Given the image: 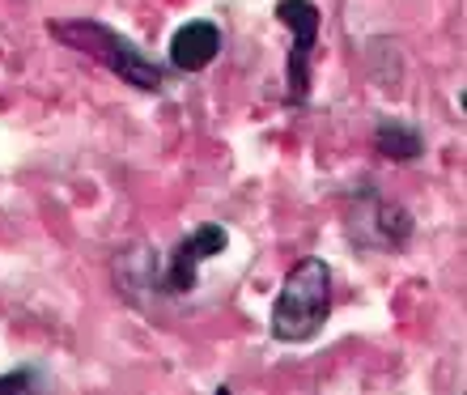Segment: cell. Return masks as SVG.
Masks as SVG:
<instances>
[{
    "label": "cell",
    "mask_w": 467,
    "mask_h": 395,
    "mask_svg": "<svg viewBox=\"0 0 467 395\" xmlns=\"http://www.w3.org/2000/svg\"><path fill=\"white\" fill-rule=\"evenodd\" d=\"M332 315V264L319 255L297 260L268 310V332L276 345H306Z\"/></svg>",
    "instance_id": "1"
},
{
    "label": "cell",
    "mask_w": 467,
    "mask_h": 395,
    "mask_svg": "<svg viewBox=\"0 0 467 395\" xmlns=\"http://www.w3.org/2000/svg\"><path fill=\"white\" fill-rule=\"evenodd\" d=\"M374 149L391 161H417L425 153V140H420V128L400 124V120H382L374 128Z\"/></svg>",
    "instance_id": "8"
},
{
    "label": "cell",
    "mask_w": 467,
    "mask_h": 395,
    "mask_svg": "<svg viewBox=\"0 0 467 395\" xmlns=\"http://www.w3.org/2000/svg\"><path fill=\"white\" fill-rule=\"evenodd\" d=\"M230 247V230L217 222L196 225L187 238H179L166 255H158V294L161 297H183L196 289L200 281V264L217 260Z\"/></svg>",
    "instance_id": "4"
},
{
    "label": "cell",
    "mask_w": 467,
    "mask_h": 395,
    "mask_svg": "<svg viewBox=\"0 0 467 395\" xmlns=\"http://www.w3.org/2000/svg\"><path fill=\"white\" fill-rule=\"evenodd\" d=\"M222 56V26L209 17H192L171 35V68L174 73H204Z\"/></svg>",
    "instance_id": "6"
},
{
    "label": "cell",
    "mask_w": 467,
    "mask_h": 395,
    "mask_svg": "<svg viewBox=\"0 0 467 395\" xmlns=\"http://www.w3.org/2000/svg\"><path fill=\"white\" fill-rule=\"evenodd\" d=\"M13 391H47L43 370H35V366H17V370L0 374V395H13Z\"/></svg>",
    "instance_id": "9"
},
{
    "label": "cell",
    "mask_w": 467,
    "mask_h": 395,
    "mask_svg": "<svg viewBox=\"0 0 467 395\" xmlns=\"http://www.w3.org/2000/svg\"><path fill=\"white\" fill-rule=\"evenodd\" d=\"M272 17L289 30V68H285V102L302 111L310 99V51L319 43V26L323 13L310 5V0H276Z\"/></svg>",
    "instance_id": "5"
},
{
    "label": "cell",
    "mask_w": 467,
    "mask_h": 395,
    "mask_svg": "<svg viewBox=\"0 0 467 395\" xmlns=\"http://www.w3.org/2000/svg\"><path fill=\"white\" fill-rule=\"evenodd\" d=\"M345 230L361 251H404L412 243V213L395 204L379 187H353L345 204Z\"/></svg>",
    "instance_id": "3"
},
{
    "label": "cell",
    "mask_w": 467,
    "mask_h": 395,
    "mask_svg": "<svg viewBox=\"0 0 467 395\" xmlns=\"http://www.w3.org/2000/svg\"><path fill=\"white\" fill-rule=\"evenodd\" d=\"M115 285L128 302H145L158 294V251L153 247H128L115 260Z\"/></svg>",
    "instance_id": "7"
},
{
    "label": "cell",
    "mask_w": 467,
    "mask_h": 395,
    "mask_svg": "<svg viewBox=\"0 0 467 395\" xmlns=\"http://www.w3.org/2000/svg\"><path fill=\"white\" fill-rule=\"evenodd\" d=\"M47 30L60 38L64 47L86 51L89 60L107 64L123 86L145 89V94H158L161 81H166V68H161L158 60H149L145 51L136 47V38L119 35V30L107 26V22H94V17H56Z\"/></svg>",
    "instance_id": "2"
}]
</instances>
